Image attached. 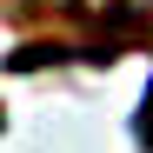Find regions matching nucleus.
<instances>
[{
  "instance_id": "obj_1",
  "label": "nucleus",
  "mask_w": 153,
  "mask_h": 153,
  "mask_svg": "<svg viewBox=\"0 0 153 153\" xmlns=\"http://www.w3.org/2000/svg\"><path fill=\"white\" fill-rule=\"evenodd\" d=\"M133 140L153 153V80H146V100H140V113H133Z\"/></svg>"
}]
</instances>
